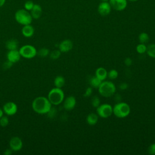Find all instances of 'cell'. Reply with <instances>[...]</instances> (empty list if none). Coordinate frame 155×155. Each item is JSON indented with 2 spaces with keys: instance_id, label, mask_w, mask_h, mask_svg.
<instances>
[{
  "instance_id": "cell-1",
  "label": "cell",
  "mask_w": 155,
  "mask_h": 155,
  "mask_svg": "<svg viewBox=\"0 0 155 155\" xmlns=\"http://www.w3.org/2000/svg\"><path fill=\"white\" fill-rule=\"evenodd\" d=\"M31 107L33 110L39 114H47L51 108V104L47 97L39 96L36 97L32 102Z\"/></svg>"
},
{
  "instance_id": "cell-2",
  "label": "cell",
  "mask_w": 155,
  "mask_h": 155,
  "mask_svg": "<svg viewBox=\"0 0 155 155\" xmlns=\"http://www.w3.org/2000/svg\"><path fill=\"white\" fill-rule=\"evenodd\" d=\"M47 98L48 99L51 105H59L64 100V91L60 88H53L48 92Z\"/></svg>"
},
{
  "instance_id": "cell-3",
  "label": "cell",
  "mask_w": 155,
  "mask_h": 155,
  "mask_svg": "<svg viewBox=\"0 0 155 155\" xmlns=\"http://www.w3.org/2000/svg\"><path fill=\"white\" fill-rule=\"evenodd\" d=\"M15 19L18 23L22 25L31 24L33 20V18L29 11L24 8L19 9L16 12Z\"/></svg>"
},
{
  "instance_id": "cell-4",
  "label": "cell",
  "mask_w": 155,
  "mask_h": 155,
  "mask_svg": "<svg viewBox=\"0 0 155 155\" xmlns=\"http://www.w3.org/2000/svg\"><path fill=\"white\" fill-rule=\"evenodd\" d=\"M99 94L105 97L113 96L116 91V86L111 81H102L98 87Z\"/></svg>"
},
{
  "instance_id": "cell-5",
  "label": "cell",
  "mask_w": 155,
  "mask_h": 155,
  "mask_svg": "<svg viewBox=\"0 0 155 155\" xmlns=\"http://www.w3.org/2000/svg\"><path fill=\"white\" fill-rule=\"evenodd\" d=\"M130 113V107L125 102H119L113 107V113L119 118L127 117Z\"/></svg>"
},
{
  "instance_id": "cell-6",
  "label": "cell",
  "mask_w": 155,
  "mask_h": 155,
  "mask_svg": "<svg viewBox=\"0 0 155 155\" xmlns=\"http://www.w3.org/2000/svg\"><path fill=\"white\" fill-rule=\"evenodd\" d=\"M21 56L25 59H32L37 54L36 48L31 45H24L19 50Z\"/></svg>"
},
{
  "instance_id": "cell-7",
  "label": "cell",
  "mask_w": 155,
  "mask_h": 155,
  "mask_svg": "<svg viewBox=\"0 0 155 155\" xmlns=\"http://www.w3.org/2000/svg\"><path fill=\"white\" fill-rule=\"evenodd\" d=\"M97 114L102 118H108L113 114V107L108 104L99 105L96 108Z\"/></svg>"
},
{
  "instance_id": "cell-8",
  "label": "cell",
  "mask_w": 155,
  "mask_h": 155,
  "mask_svg": "<svg viewBox=\"0 0 155 155\" xmlns=\"http://www.w3.org/2000/svg\"><path fill=\"white\" fill-rule=\"evenodd\" d=\"M111 10V7L108 1H102L98 5L97 12L102 16H106L108 15Z\"/></svg>"
},
{
  "instance_id": "cell-9",
  "label": "cell",
  "mask_w": 155,
  "mask_h": 155,
  "mask_svg": "<svg viewBox=\"0 0 155 155\" xmlns=\"http://www.w3.org/2000/svg\"><path fill=\"white\" fill-rule=\"evenodd\" d=\"M3 111L7 116H13L18 111V106L13 102H7L3 106Z\"/></svg>"
},
{
  "instance_id": "cell-10",
  "label": "cell",
  "mask_w": 155,
  "mask_h": 155,
  "mask_svg": "<svg viewBox=\"0 0 155 155\" xmlns=\"http://www.w3.org/2000/svg\"><path fill=\"white\" fill-rule=\"evenodd\" d=\"M111 8L116 11H122L127 6V0H109Z\"/></svg>"
},
{
  "instance_id": "cell-11",
  "label": "cell",
  "mask_w": 155,
  "mask_h": 155,
  "mask_svg": "<svg viewBox=\"0 0 155 155\" xmlns=\"http://www.w3.org/2000/svg\"><path fill=\"white\" fill-rule=\"evenodd\" d=\"M10 148L13 151H18L22 148V141L21 138L17 136L13 137L10 139L9 142Z\"/></svg>"
},
{
  "instance_id": "cell-12",
  "label": "cell",
  "mask_w": 155,
  "mask_h": 155,
  "mask_svg": "<svg viewBox=\"0 0 155 155\" xmlns=\"http://www.w3.org/2000/svg\"><path fill=\"white\" fill-rule=\"evenodd\" d=\"M21 57V56L19 53V51L17 49L8 50V51L7 54V60L13 64L18 62L20 60Z\"/></svg>"
},
{
  "instance_id": "cell-13",
  "label": "cell",
  "mask_w": 155,
  "mask_h": 155,
  "mask_svg": "<svg viewBox=\"0 0 155 155\" xmlns=\"http://www.w3.org/2000/svg\"><path fill=\"white\" fill-rule=\"evenodd\" d=\"M59 50L63 53L70 51L73 48V42L70 39H65L62 41L58 45Z\"/></svg>"
},
{
  "instance_id": "cell-14",
  "label": "cell",
  "mask_w": 155,
  "mask_h": 155,
  "mask_svg": "<svg viewBox=\"0 0 155 155\" xmlns=\"http://www.w3.org/2000/svg\"><path fill=\"white\" fill-rule=\"evenodd\" d=\"M76 104V100L75 97L73 96H68L64 101L63 107L66 110H73Z\"/></svg>"
},
{
  "instance_id": "cell-15",
  "label": "cell",
  "mask_w": 155,
  "mask_h": 155,
  "mask_svg": "<svg viewBox=\"0 0 155 155\" xmlns=\"http://www.w3.org/2000/svg\"><path fill=\"white\" fill-rule=\"evenodd\" d=\"M42 9L40 5L38 4H35L32 9L30 10V14L33 19H39L42 15Z\"/></svg>"
},
{
  "instance_id": "cell-16",
  "label": "cell",
  "mask_w": 155,
  "mask_h": 155,
  "mask_svg": "<svg viewBox=\"0 0 155 155\" xmlns=\"http://www.w3.org/2000/svg\"><path fill=\"white\" fill-rule=\"evenodd\" d=\"M22 35L25 38L31 37L35 33V28L31 24L23 25L21 30Z\"/></svg>"
},
{
  "instance_id": "cell-17",
  "label": "cell",
  "mask_w": 155,
  "mask_h": 155,
  "mask_svg": "<svg viewBox=\"0 0 155 155\" xmlns=\"http://www.w3.org/2000/svg\"><path fill=\"white\" fill-rule=\"evenodd\" d=\"M107 74H108V72L107 71V70L103 68V67H99L97 68L96 70V73H95V76L99 78L100 80H101L102 81H104L107 77Z\"/></svg>"
},
{
  "instance_id": "cell-18",
  "label": "cell",
  "mask_w": 155,
  "mask_h": 155,
  "mask_svg": "<svg viewBox=\"0 0 155 155\" xmlns=\"http://www.w3.org/2000/svg\"><path fill=\"white\" fill-rule=\"evenodd\" d=\"M5 47L8 50H16L18 47V42L15 39H11L5 42Z\"/></svg>"
},
{
  "instance_id": "cell-19",
  "label": "cell",
  "mask_w": 155,
  "mask_h": 155,
  "mask_svg": "<svg viewBox=\"0 0 155 155\" xmlns=\"http://www.w3.org/2000/svg\"><path fill=\"white\" fill-rule=\"evenodd\" d=\"M98 121V115L94 113H91L87 117V122L89 125H94Z\"/></svg>"
},
{
  "instance_id": "cell-20",
  "label": "cell",
  "mask_w": 155,
  "mask_h": 155,
  "mask_svg": "<svg viewBox=\"0 0 155 155\" xmlns=\"http://www.w3.org/2000/svg\"><path fill=\"white\" fill-rule=\"evenodd\" d=\"M65 79L62 76H57L54 78V85L55 87L61 88L65 85Z\"/></svg>"
},
{
  "instance_id": "cell-21",
  "label": "cell",
  "mask_w": 155,
  "mask_h": 155,
  "mask_svg": "<svg viewBox=\"0 0 155 155\" xmlns=\"http://www.w3.org/2000/svg\"><path fill=\"white\" fill-rule=\"evenodd\" d=\"M89 82H90V84L92 87L95 88H98V87H99V85H101L102 81L100 80L99 78H97L96 76H93L90 78Z\"/></svg>"
},
{
  "instance_id": "cell-22",
  "label": "cell",
  "mask_w": 155,
  "mask_h": 155,
  "mask_svg": "<svg viewBox=\"0 0 155 155\" xmlns=\"http://www.w3.org/2000/svg\"><path fill=\"white\" fill-rule=\"evenodd\" d=\"M147 54L153 58H155V44H150L148 47H147Z\"/></svg>"
},
{
  "instance_id": "cell-23",
  "label": "cell",
  "mask_w": 155,
  "mask_h": 155,
  "mask_svg": "<svg viewBox=\"0 0 155 155\" xmlns=\"http://www.w3.org/2000/svg\"><path fill=\"white\" fill-rule=\"evenodd\" d=\"M139 42L142 44H145L149 40V36L145 32H142L139 35Z\"/></svg>"
},
{
  "instance_id": "cell-24",
  "label": "cell",
  "mask_w": 155,
  "mask_h": 155,
  "mask_svg": "<svg viewBox=\"0 0 155 155\" xmlns=\"http://www.w3.org/2000/svg\"><path fill=\"white\" fill-rule=\"evenodd\" d=\"M37 54L42 58H44L50 54V51L47 48H41L38 51H37Z\"/></svg>"
},
{
  "instance_id": "cell-25",
  "label": "cell",
  "mask_w": 155,
  "mask_h": 155,
  "mask_svg": "<svg viewBox=\"0 0 155 155\" xmlns=\"http://www.w3.org/2000/svg\"><path fill=\"white\" fill-rule=\"evenodd\" d=\"M49 54H50V58L51 59L56 60V59H58L61 56V51L59 50H54L52 51Z\"/></svg>"
},
{
  "instance_id": "cell-26",
  "label": "cell",
  "mask_w": 155,
  "mask_h": 155,
  "mask_svg": "<svg viewBox=\"0 0 155 155\" xmlns=\"http://www.w3.org/2000/svg\"><path fill=\"white\" fill-rule=\"evenodd\" d=\"M136 51L138 53H140V54H143L144 53L146 52L147 51V46L144 44H138L137 46H136Z\"/></svg>"
},
{
  "instance_id": "cell-27",
  "label": "cell",
  "mask_w": 155,
  "mask_h": 155,
  "mask_svg": "<svg viewBox=\"0 0 155 155\" xmlns=\"http://www.w3.org/2000/svg\"><path fill=\"white\" fill-rule=\"evenodd\" d=\"M8 124H9V119L8 117L3 115L0 118V125L2 127H5L8 125Z\"/></svg>"
},
{
  "instance_id": "cell-28",
  "label": "cell",
  "mask_w": 155,
  "mask_h": 155,
  "mask_svg": "<svg viewBox=\"0 0 155 155\" xmlns=\"http://www.w3.org/2000/svg\"><path fill=\"white\" fill-rule=\"evenodd\" d=\"M107 76L110 79H115L117 78L118 76V72L116 70H111L107 74Z\"/></svg>"
},
{
  "instance_id": "cell-29",
  "label": "cell",
  "mask_w": 155,
  "mask_h": 155,
  "mask_svg": "<svg viewBox=\"0 0 155 155\" xmlns=\"http://www.w3.org/2000/svg\"><path fill=\"white\" fill-rule=\"evenodd\" d=\"M91 105L94 108H97V107L99 106L100 105V103H101V101H100V99L99 98L95 96H93L91 99Z\"/></svg>"
},
{
  "instance_id": "cell-30",
  "label": "cell",
  "mask_w": 155,
  "mask_h": 155,
  "mask_svg": "<svg viewBox=\"0 0 155 155\" xmlns=\"http://www.w3.org/2000/svg\"><path fill=\"white\" fill-rule=\"evenodd\" d=\"M34 4H34V2H33L32 1H31V0H28V1H27L24 3V9H25V10H27V11H30V10L32 9V8H33Z\"/></svg>"
},
{
  "instance_id": "cell-31",
  "label": "cell",
  "mask_w": 155,
  "mask_h": 155,
  "mask_svg": "<svg viewBox=\"0 0 155 155\" xmlns=\"http://www.w3.org/2000/svg\"><path fill=\"white\" fill-rule=\"evenodd\" d=\"M13 63L11 62L10 61H7L5 62H4L3 64H2V68L4 70H8V69H10L12 65H13Z\"/></svg>"
},
{
  "instance_id": "cell-32",
  "label": "cell",
  "mask_w": 155,
  "mask_h": 155,
  "mask_svg": "<svg viewBox=\"0 0 155 155\" xmlns=\"http://www.w3.org/2000/svg\"><path fill=\"white\" fill-rule=\"evenodd\" d=\"M92 91H93L92 88H91V87H88V88L86 89V90H85V93H84V97H86L90 96L91 95V94H92Z\"/></svg>"
},
{
  "instance_id": "cell-33",
  "label": "cell",
  "mask_w": 155,
  "mask_h": 155,
  "mask_svg": "<svg viewBox=\"0 0 155 155\" xmlns=\"http://www.w3.org/2000/svg\"><path fill=\"white\" fill-rule=\"evenodd\" d=\"M148 153L150 154L154 155L155 154V143L151 144L148 147Z\"/></svg>"
},
{
  "instance_id": "cell-34",
  "label": "cell",
  "mask_w": 155,
  "mask_h": 155,
  "mask_svg": "<svg viewBox=\"0 0 155 155\" xmlns=\"http://www.w3.org/2000/svg\"><path fill=\"white\" fill-rule=\"evenodd\" d=\"M132 63H133V61L130 58H126L124 60V64L127 67H130V65H131Z\"/></svg>"
},
{
  "instance_id": "cell-35",
  "label": "cell",
  "mask_w": 155,
  "mask_h": 155,
  "mask_svg": "<svg viewBox=\"0 0 155 155\" xmlns=\"http://www.w3.org/2000/svg\"><path fill=\"white\" fill-rule=\"evenodd\" d=\"M56 109L55 108H51V109L50 110V111L48 112V116L49 117H54V116H55V114H56Z\"/></svg>"
},
{
  "instance_id": "cell-36",
  "label": "cell",
  "mask_w": 155,
  "mask_h": 155,
  "mask_svg": "<svg viewBox=\"0 0 155 155\" xmlns=\"http://www.w3.org/2000/svg\"><path fill=\"white\" fill-rule=\"evenodd\" d=\"M128 87V85L126 82H122L119 85V88L121 90H125Z\"/></svg>"
},
{
  "instance_id": "cell-37",
  "label": "cell",
  "mask_w": 155,
  "mask_h": 155,
  "mask_svg": "<svg viewBox=\"0 0 155 155\" xmlns=\"http://www.w3.org/2000/svg\"><path fill=\"white\" fill-rule=\"evenodd\" d=\"M12 149L10 148H8L7 150H5V151L4 152V154L5 155H11L12 154Z\"/></svg>"
},
{
  "instance_id": "cell-38",
  "label": "cell",
  "mask_w": 155,
  "mask_h": 155,
  "mask_svg": "<svg viewBox=\"0 0 155 155\" xmlns=\"http://www.w3.org/2000/svg\"><path fill=\"white\" fill-rule=\"evenodd\" d=\"M5 2V0H0V7H2Z\"/></svg>"
},
{
  "instance_id": "cell-39",
  "label": "cell",
  "mask_w": 155,
  "mask_h": 155,
  "mask_svg": "<svg viewBox=\"0 0 155 155\" xmlns=\"http://www.w3.org/2000/svg\"><path fill=\"white\" fill-rule=\"evenodd\" d=\"M4 115V111L3 110H2L1 108H0V118Z\"/></svg>"
},
{
  "instance_id": "cell-40",
  "label": "cell",
  "mask_w": 155,
  "mask_h": 155,
  "mask_svg": "<svg viewBox=\"0 0 155 155\" xmlns=\"http://www.w3.org/2000/svg\"><path fill=\"white\" fill-rule=\"evenodd\" d=\"M127 1H130V2H136V1H138V0H127Z\"/></svg>"
},
{
  "instance_id": "cell-41",
  "label": "cell",
  "mask_w": 155,
  "mask_h": 155,
  "mask_svg": "<svg viewBox=\"0 0 155 155\" xmlns=\"http://www.w3.org/2000/svg\"><path fill=\"white\" fill-rule=\"evenodd\" d=\"M102 1H109V0H101Z\"/></svg>"
}]
</instances>
